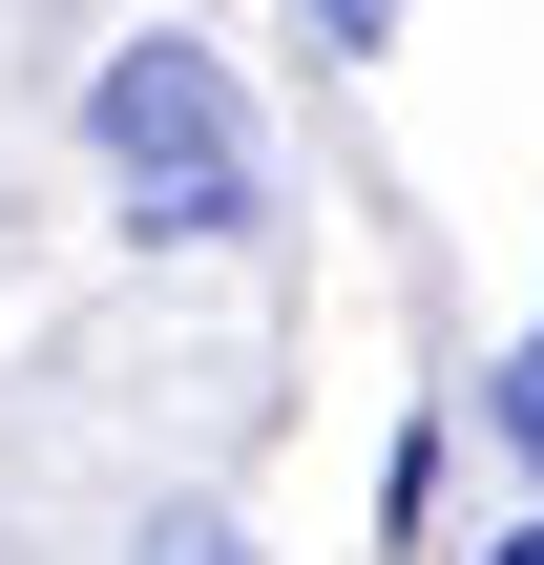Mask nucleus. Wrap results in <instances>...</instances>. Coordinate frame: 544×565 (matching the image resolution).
<instances>
[{
	"mask_svg": "<svg viewBox=\"0 0 544 565\" xmlns=\"http://www.w3.org/2000/svg\"><path fill=\"white\" fill-rule=\"evenodd\" d=\"M84 147H105L126 252H231V231L273 210V168H252V84H231L189 21H126V42L84 63Z\"/></svg>",
	"mask_w": 544,
	"mask_h": 565,
	"instance_id": "nucleus-1",
	"label": "nucleus"
},
{
	"mask_svg": "<svg viewBox=\"0 0 544 565\" xmlns=\"http://www.w3.org/2000/svg\"><path fill=\"white\" fill-rule=\"evenodd\" d=\"M461 565H544V524H482V545H461Z\"/></svg>",
	"mask_w": 544,
	"mask_h": 565,
	"instance_id": "nucleus-4",
	"label": "nucleus"
},
{
	"mask_svg": "<svg viewBox=\"0 0 544 565\" xmlns=\"http://www.w3.org/2000/svg\"><path fill=\"white\" fill-rule=\"evenodd\" d=\"M294 21H314L335 63H398V0H294Z\"/></svg>",
	"mask_w": 544,
	"mask_h": 565,
	"instance_id": "nucleus-3",
	"label": "nucleus"
},
{
	"mask_svg": "<svg viewBox=\"0 0 544 565\" xmlns=\"http://www.w3.org/2000/svg\"><path fill=\"white\" fill-rule=\"evenodd\" d=\"M482 419H503V461H524V482H544V315H524V335H503V377H482Z\"/></svg>",
	"mask_w": 544,
	"mask_h": 565,
	"instance_id": "nucleus-2",
	"label": "nucleus"
}]
</instances>
